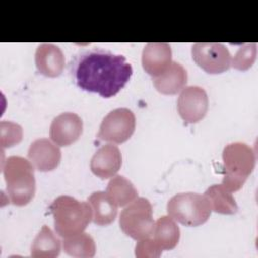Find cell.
I'll return each instance as SVG.
<instances>
[{"label": "cell", "instance_id": "24", "mask_svg": "<svg viewBox=\"0 0 258 258\" xmlns=\"http://www.w3.org/2000/svg\"><path fill=\"white\" fill-rule=\"evenodd\" d=\"M161 252L162 249L150 237L139 240L135 246V256L138 258H157Z\"/></svg>", "mask_w": 258, "mask_h": 258}, {"label": "cell", "instance_id": "16", "mask_svg": "<svg viewBox=\"0 0 258 258\" xmlns=\"http://www.w3.org/2000/svg\"><path fill=\"white\" fill-rule=\"evenodd\" d=\"M92 207V221L99 226H107L113 223L117 216V205L109 198L105 191H95L89 199Z\"/></svg>", "mask_w": 258, "mask_h": 258}, {"label": "cell", "instance_id": "5", "mask_svg": "<svg viewBox=\"0 0 258 258\" xmlns=\"http://www.w3.org/2000/svg\"><path fill=\"white\" fill-rule=\"evenodd\" d=\"M167 213L174 221L188 227H197L208 221L212 213L207 198L196 192H180L167 203Z\"/></svg>", "mask_w": 258, "mask_h": 258}, {"label": "cell", "instance_id": "20", "mask_svg": "<svg viewBox=\"0 0 258 258\" xmlns=\"http://www.w3.org/2000/svg\"><path fill=\"white\" fill-rule=\"evenodd\" d=\"M106 194L117 205L124 207L137 198V189L133 183L122 175H114L108 182Z\"/></svg>", "mask_w": 258, "mask_h": 258}, {"label": "cell", "instance_id": "9", "mask_svg": "<svg viewBox=\"0 0 258 258\" xmlns=\"http://www.w3.org/2000/svg\"><path fill=\"white\" fill-rule=\"evenodd\" d=\"M208 107V95L202 87L187 86L181 90L177 99V111L185 123L201 121L206 116Z\"/></svg>", "mask_w": 258, "mask_h": 258}, {"label": "cell", "instance_id": "1", "mask_svg": "<svg viewBox=\"0 0 258 258\" xmlns=\"http://www.w3.org/2000/svg\"><path fill=\"white\" fill-rule=\"evenodd\" d=\"M74 83L82 90L103 98L117 95L127 84L133 70L126 58L100 47L83 50L70 61Z\"/></svg>", "mask_w": 258, "mask_h": 258}, {"label": "cell", "instance_id": "7", "mask_svg": "<svg viewBox=\"0 0 258 258\" xmlns=\"http://www.w3.org/2000/svg\"><path fill=\"white\" fill-rule=\"evenodd\" d=\"M135 115L127 108L112 110L103 119L98 137L101 140L112 143H123L127 141L135 130Z\"/></svg>", "mask_w": 258, "mask_h": 258}, {"label": "cell", "instance_id": "4", "mask_svg": "<svg viewBox=\"0 0 258 258\" xmlns=\"http://www.w3.org/2000/svg\"><path fill=\"white\" fill-rule=\"evenodd\" d=\"M222 157L225 172L222 185L230 192L237 191L255 167V152L244 142H233L225 146Z\"/></svg>", "mask_w": 258, "mask_h": 258}, {"label": "cell", "instance_id": "15", "mask_svg": "<svg viewBox=\"0 0 258 258\" xmlns=\"http://www.w3.org/2000/svg\"><path fill=\"white\" fill-rule=\"evenodd\" d=\"M187 83L186 70L178 62L172 61L160 76L153 78L155 89L164 95H174L180 92Z\"/></svg>", "mask_w": 258, "mask_h": 258}, {"label": "cell", "instance_id": "2", "mask_svg": "<svg viewBox=\"0 0 258 258\" xmlns=\"http://www.w3.org/2000/svg\"><path fill=\"white\" fill-rule=\"evenodd\" d=\"M54 229L60 237L67 238L84 232L93 218L89 202H81L71 196H59L50 205Z\"/></svg>", "mask_w": 258, "mask_h": 258}, {"label": "cell", "instance_id": "3", "mask_svg": "<svg viewBox=\"0 0 258 258\" xmlns=\"http://www.w3.org/2000/svg\"><path fill=\"white\" fill-rule=\"evenodd\" d=\"M9 202L14 206L27 205L35 194L34 167L21 156H9L2 165Z\"/></svg>", "mask_w": 258, "mask_h": 258}, {"label": "cell", "instance_id": "11", "mask_svg": "<svg viewBox=\"0 0 258 258\" xmlns=\"http://www.w3.org/2000/svg\"><path fill=\"white\" fill-rule=\"evenodd\" d=\"M83 132V121L72 112L61 113L56 116L49 128L51 140L58 146H69L76 142Z\"/></svg>", "mask_w": 258, "mask_h": 258}, {"label": "cell", "instance_id": "6", "mask_svg": "<svg viewBox=\"0 0 258 258\" xmlns=\"http://www.w3.org/2000/svg\"><path fill=\"white\" fill-rule=\"evenodd\" d=\"M119 224L121 230L134 240L151 237L155 222L150 202L145 198H136L121 212Z\"/></svg>", "mask_w": 258, "mask_h": 258}, {"label": "cell", "instance_id": "19", "mask_svg": "<svg viewBox=\"0 0 258 258\" xmlns=\"http://www.w3.org/2000/svg\"><path fill=\"white\" fill-rule=\"evenodd\" d=\"M204 196L207 198L212 211L218 214L233 215L238 211V205L234 197L222 184L211 185Z\"/></svg>", "mask_w": 258, "mask_h": 258}, {"label": "cell", "instance_id": "21", "mask_svg": "<svg viewBox=\"0 0 258 258\" xmlns=\"http://www.w3.org/2000/svg\"><path fill=\"white\" fill-rule=\"evenodd\" d=\"M62 248L64 253L73 257L90 258L96 254L95 241L85 232L63 238Z\"/></svg>", "mask_w": 258, "mask_h": 258}, {"label": "cell", "instance_id": "13", "mask_svg": "<svg viewBox=\"0 0 258 258\" xmlns=\"http://www.w3.org/2000/svg\"><path fill=\"white\" fill-rule=\"evenodd\" d=\"M121 165L122 156L120 149L118 146L110 143L100 147L90 162L92 172L102 179L113 177L119 171Z\"/></svg>", "mask_w": 258, "mask_h": 258}, {"label": "cell", "instance_id": "10", "mask_svg": "<svg viewBox=\"0 0 258 258\" xmlns=\"http://www.w3.org/2000/svg\"><path fill=\"white\" fill-rule=\"evenodd\" d=\"M27 157L36 170L47 172L58 166L61 159V151L53 141L47 138H39L30 144Z\"/></svg>", "mask_w": 258, "mask_h": 258}, {"label": "cell", "instance_id": "22", "mask_svg": "<svg viewBox=\"0 0 258 258\" xmlns=\"http://www.w3.org/2000/svg\"><path fill=\"white\" fill-rule=\"evenodd\" d=\"M257 57V44L246 43L242 45L231 60V66L238 71H247L255 62Z\"/></svg>", "mask_w": 258, "mask_h": 258}, {"label": "cell", "instance_id": "23", "mask_svg": "<svg viewBox=\"0 0 258 258\" xmlns=\"http://www.w3.org/2000/svg\"><path fill=\"white\" fill-rule=\"evenodd\" d=\"M23 130L22 127L10 121L0 122V146L4 148L12 147L22 140Z\"/></svg>", "mask_w": 258, "mask_h": 258}, {"label": "cell", "instance_id": "8", "mask_svg": "<svg viewBox=\"0 0 258 258\" xmlns=\"http://www.w3.org/2000/svg\"><path fill=\"white\" fill-rule=\"evenodd\" d=\"M194 61L208 74H222L231 67L232 56L223 43L198 42L191 46Z\"/></svg>", "mask_w": 258, "mask_h": 258}, {"label": "cell", "instance_id": "18", "mask_svg": "<svg viewBox=\"0 0 258 258\" xmlns=\"http://www.w3.org/2000/svg\"><path fill=\"white\" fill-rule=\"evenodd\" d=\"M180 230L175 221L169 216H162L156 222L153 239L162 250L173 249L179 241Z\"/></svg>", "mask_w": 258, "mask_h": 258}, {"label": "cell", "instance_id": "14", "mask_svg": "<svg viewBox=\"0 0 258 258\" xmlns=\"http://www.w3.org/2000/svg\"><path fill=\"white\" fill-rule=\"evenodd\" d=\"M35 66L41 75L56 78L64 69V55L57 45L41 43L35 51Z\"/></svg>", "mask_w": 258, "mask_h": 258}, {"label": "cell", "instance_id": "12", "mask_svg": "<svg viewBox=\"0 0 258 258\" xmlns=\"http://www.w3.org/2000/svg\"><path fill=\"white\" fill-rule=\"evenodd\" d=\"M171 47L165 42L147 43L141 55L143 70L152 78L160 76L172 62Z\"/></svg>", "mask_w": 258, "mask_h": 258}, {"label": "cell", "instance_id": "17", "mask_svg": "<svg viewBox=\"0 0 258 258\" xmlns=\"http://www.w3.org/2000/svg\"><path fill=\"white\" fill-rule=\"evenodd\" d=\"M60 250V240L53 234L49 227L44 225L32 242L30 255L38 258H54L59 255Z\"/></svg>", "mask_w": 258, "mask_h": 258}]
</instances>
